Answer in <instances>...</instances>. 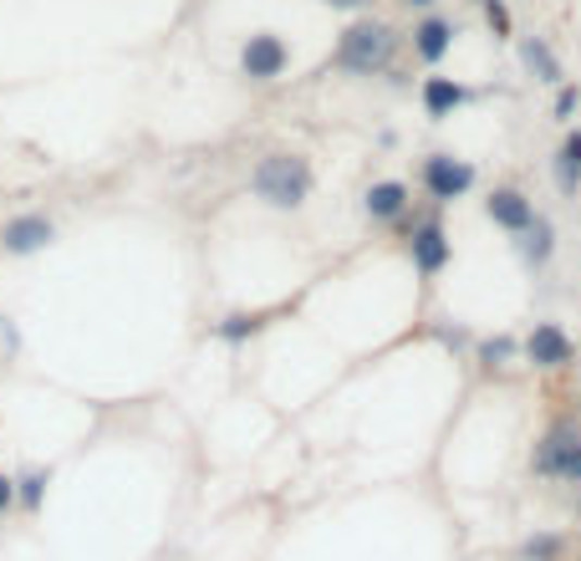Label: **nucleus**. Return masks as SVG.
<instances>
[{
	"label": "nucleus",
	"instance_id": "4",
	"mask_svg": "<svg viewBox=\"0 0 581 561\" xmlns=\"http://www.w3.org/2000/svg\"><path fill=\"white\" fill-rule=\"evenodd\" d=\"M408 261H414V271L424 280L444 276L449 261H454V240H449L444 230V215L439 210H429V215H408Z\"/></svg>",
	"mask_w": 581,
	"mask_h": 561
},
{
	"label": "nucleus",
	"instance_id": "23",
	"mask_svg": "<svg viewBox=\"0 0 581 561\" xmlns=\"http://www.w3.org/2000/svg\"><path fill=\"white\" fill-rule=\"evenodd\" d=\"M321 5H332V11H348V16H363V11H372V0H321Z\"/></svg>",
	"mask_w": 581,
	"mask_h": 561
},
{
	"label": "nucleus",
	"instance_id": "1",
	"mask_svg": "<svg viewBox=\"0 0 581 561\" xmlns=\"http://www.w3.org/2000/svg\"><path fill=\"white\" fill-rule=\"evenodd\" d=\"M408 36L393 26V21L382 16H357L348 32L337 36L332 47V66L342 77H388L393 62H399V51Z\"/></svg>",
	"mask_w": 581,
	"mask_h": 561
},
{
	"label": "nucleus",
	"instance_id": "16",
	"mask_svg": "<svg viewBox=\"0 0 581 561\" xmlns=\"http://www.w3.org/2000/svg\"><path fill=\"white\" fill-rule=\"evenodd\" d=\"M47 485H51V470L47 464H31V470H21L16 475V511L21 515H36L47 506Z\"/></svg>",
	"mask_w": 581,
	"mask_h": 561
},
{
	"label": "nucleus",
	"instance_id": "7",
	"mask_svg": "<svg viewBox=\"0 0 581 561\" xmlns=\"http://www.w3.org/2000/svg\"><path fill=\"white\" fill-rule=\"evenodd\" d=\"M286 66H291V47H286V36L276 32H250L240 41V72H245L250 83H276L286 77Z\"/></svg>",
	"mask_w": 581,
	"mask_h": 561
},
{
	"label": "nucleus",
	"instance_id": "21",
	"mask_svg": "<svg viewBox=\"0 0 581 561\" xmlns=\"http://www.w3.org/2000/svg\"><path fill=\"white\" fill-rule=\"evenodd\" d=\"M484 21H490V32L500 36V41H505V36L515 32V21H510V11H505V0H490V5H484Z\"/></svg>",
	"mask_w": 581,
	"mask_h": 561
},
{
	"label": "nucleus",
	"instance_id": "5",
	"mask_svg": "<svg viewBox=\"0 0 581 561\" xmlns=\"http://www.w3.org/2000/svg\"><path fill=\"white\" fill-rule=\"evenodd\" d=\"M581 460V424L577 419H551V429L531 449V475L541 479H571Z\"/></svg>",
	"mask_w": 581,
	"mask_h": 561
},
{
	"label": "nucleus",
	"instance_id": "13",
	"mask_svg": "<svg viewBox=\"0 0 581 561\" xmlns=\"http://www.w3.org/2000/svg\"><path fill=\"white\" fill-rule=\"evenodd\" d=\"M520 66H526V77H535L541 87L566 83V66H561V57L551 51L546 36H526V41H520Z\"/></svg>",
	"mask_w": 581,
	"mask_h": 561
},
{
	"label": "nucleus",
	"instance_id": "27",
	"mask_svg": "<svg viewBox=\"0 0 581 561\" xmlns=\"http://www.w3.org/2000/svg\"><path fill=\"white\" fill-rule=\"evenodd\" d=\"M577 496H581V490H577ZM577 506H581V500H577Z\"/></svg>",
	"mask_w": 581,
	"mask_h": 561
},
{
	"label": "nucleus",
	"instance_id": "9",
	"mask_svg": "<svg viewBox=\"0 0 581 561\" xmlns=\"http://www.w3.org/2000/svg\"><path fill=\"white\" fill-rule=\"evenodd\" d=\"M454 41H459V21L444 16V11H424V16L414 21V32H408V51H414L424 66H439L454 51Z\"/></svg>",
	"mask_w": 581,
	"mask_h": 561
},
{
	"label": "nucleus",
	"instance_id": "17",
	"mask_svg": "<svg viewBox=\"0 0 581 561\" xmlns=\"http://www.w3.org/2000/svg\"><path fill=\"white\" fill-rule=\"evenodd\" d=\"M261 327H266V312H230V316H219L215 322V337L219 342H230V347H240V342H250Z\"/></svg>",
	"mask_w": 581,
	"mask_h": 561
},
{
	"label": "nucleus",
	"instance_id": "26",
	"mask_svg": "<svg viewBox=\"0 0 581 561\" xmlns=\"http://www.w3.org/2000/svg\"><path fill=\"white\" fill-rule=\"evenodd\" d=\"M475 5H480V11H484V5H490V0H475Z\"/></svg>",
	"mask_w": 581,
	"mask_h": 561
},
{
	"label": "nucleus",
	"instance_id": "22",
	"mask_svg": "<svg viewBox=\"0 0 581 561\" xmlns=\"http://www.w3.org/2000/svg\"><path fill=\"white\" fill-rule=\"evenodd\" d=\"M11 511H16V475L0 470V521H5Z\"/></svg>",
	"mask_w": 581,
	"mask_h": 561
},
{
	"label": "nucleus",
	"instance_id": "24",
	"mask_svg": "<svg viewBox=\"0 0 581 561\" xmlns=\"http://www.w3.org/2000/svg\"><path fill=\"white\" fill-rule=\"evenodd\" d=\"M403 5H408V11H433L439 0H403Z\"/></svg>",
	"mask_w": 581,
	"mask_h": 561
},
{
	"label": "nucleus",
	"instance_id": "6",
	"mask_svg": "<svg viewBox=\"0 0 581 561\" xmlns=\"http://www.w3.org/2000/svg\"><path fill=\"white\" fill-rule=\"evenodd\" d=\"M520 363H531L535 373H561V367L577 363V342L561 322H535L526 337H520Z\"/></svg>",
	"mask_w": 581,
	"mask_h": 561
},
{
	"label": "nucleus",
	"instance_id": "19",
	"mask_svg": "<svg viewBox=\"0 0 581 561\" xmlns=\"http://www.w3.org/2000/svg\"><path fill=\"white\" fill-rule=\"evenodd\" d=\"M571 541H566L561 531H535L531 541L520 546V561H566Z\"/></svg>",
	"mask_w": 581,
	"mask_h": 561
},
{
	"label": "nucleus",
	"instance_id": "11",
	"mask_svg": "<svg viewBox=\"0 0 581 561\" xmlns=\"http://www.w3.org/2000/svg\"><path fill=\"white\" fill-rule=\"evenodd\" d=\"M535 215H541V210H535V199L526 195V189H515V184H495V189L484 195V220H490L495 230H505V235H526Z\"/></svg>",
	"mask_w": 581,
	"mask_h": 561
},
{
	"label": "nucleus",
	"instance_id": "25",
	"mask_svg": "<svg viewBox=\"0 0 581 561\" xmlns=\"http://www.w3.org/2000/svg\"><path fill=\"white\" fill-rule=\"evenodd\" d=\"M571 485H577V490H581V460H577V470H571Z\"/></svg>",
	"mask_w": 581,
	"mask_h": 561
},
{
	"label": "nucleus",
	"instance_id": "10",
	"mask_svg": "<svg viewBox=\"0 0 581 561\" xmlns=\"http://www.w3.org/2000/svg\"><path fill=\"white\" fill-rule=\"evenodd\" d=\"M56 240V220L41 215V210H21L0 225V250L5 255H41V250Z\"/></svg>",
	"mask_w": 581,
	"mask_h": 561
},
{
	"label": "nucleus",
	"instance_id": "3",
	"mask_svg": "<svg viewBox=\"0 0 581 561\" xmlns=\"http://www.w3.org/2000/svg\"><path fill=\"white\" fill-rule=\"evenodd\" d=\"M480 184V169L469 164V159H459V153H424V164H418V189L429 195L433 210H449V204H459V199L469 195Z\"/></svg>",
	"mask_w": 581,
	"mask_h": 561
},
{
	"label": "nucleus",
	"instance_id": "8",
	"mask_svg": "<svg viewBox=\"0 0 581 561\" xmlns=\"http://www.w3.org/2000/svg\"><path fill=\"white\" fill-rule=\"evenodd\" d=\"M363 215L372 220V225H393V230H403L408 215H414V189H408L403 179H372L363 189Z\"/></svg>",
	"mask_w": 581,
	"mask_h": 561
},
{
	"label": "nucleus",
	"instance_id": "12",
	"mask_svg": "<svg viewBox=\"0 0 581 561\" xmlns=\"http://www.w3.org/2000/svg\"><path fill=\"white\" fill-rule=\"evenodd\" d=\"M469 102H475V87L459 83V77L429 72V77L418 83V108H424V117H433V123H444V117H454V113H465Z\"/></svg>",
	"mask_w": 581,
	"mask_h": 561
},
{
	"label": "nucleus",
	"instance_id": "14",
	"mask_svg": "<svg viewBox=\"0 0 581 561\" xmlns=\"http://www.w3.org/2000/svg\"><path fill=\"white\" fill-rule=\"evenodd\" d=\"M515 250H520L526 271H546L551 255H556V225H551L546 215H535V220H531V230L515 235Z\"/></svg>",
	"mask_w": 581,
	"mask_h": 561
},
{
	"label": "nucleus",
	"instance_id": "15",
	"mask_svg": "<svg viewBox=\"0 0 581 561\" xmlns=\"http://www.w3.org/2000/svg\"><path fill=\"white\" fill-rule=\"evenodd\" d=\"M551 179H556V189H561L566 199H577V189H581V128H566L561 149L551 159Z\"/></svg>",
	"mask_w": 581,
	"mask_h": 561
},
{
	"label": "nucleus",
	"instance_id": "18",
	"mask_svg": "<svg viewBox=\"0 0 581 561\" xmlns=\"http://www.w3.org/2000/svg\"><path fill=\"white\" fill-rule=\"evenodd\" d=\"M475 358H480L484 367H510V363H520V342H515L510 332H495V337H480Z\"/></svg>",
	"mask_w": 581,
	"mask_h": 561
},
{
	"label": "nucleus",
	"instance_id": "2",
	"mask_svg": "<svg viewBox=\"0 0 581 561\" xmlns=\"http://www.w3.org/2000/svg\"><path fill=\"white\" fill-rule=\"evenodd\" d=\"M312 189H316V169L296 149H270L250 164V195L261 199V204H270V210H281V215L306 210Z\"/></svg>",
	"mask_w": 581,
	"mask_h": 561
},
{
	"label": "nucleus",
	"instance_id": "20",
	"mask_svg": "<svg viewBox=\"0 0 581 561\" xmlns=\"http://www.w3.org/2000/svg\"><path fill=\"white\" fill-rule=\"evenodd\" d=\"M551 113H556V123H577V113H581V87L577 83H561V87H556Z\"/></svg>",
	"mask_w": 581,
	"mask_h": 561
}]
</instances>
